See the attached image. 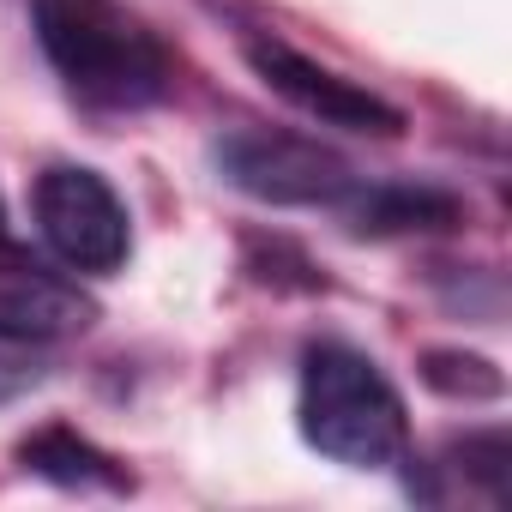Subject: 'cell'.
<instances>
[{
    "label": "cell",
    "instance_id": "ba28073f",
    "mask_svg": "<svg viewBox=\"0 0 512 512\" xmlns=\"http://www.w3.org/2000/svg\"><path fill=\"white\" fill-rule=\"evenodd\" d=\"M19 464L55 488H79V494H133V476L121 458H109L103 446H91L73 428H37L19 446Z\"/></svg>",
    "mask_w": 512,
    "mask_h": 512
},
{
    "label": "cell",
    "instance_id": "7a4b0ae2",
    "mask_svg": "<svg viewBox=\"0 0 512 512\" xmlns=\"http://www.w3.org/2000/svg\"><path fill=\"white\" fill-rule=\"evenodd\" d=\"M302 440L344 470L410 464V416L398 386L350 344H308L302 356Z\"/></svg>",
    "mask_w": 512,
    "mask_h": 512
},
{
    "label": "cell",
    "instance_id": "3957f363",
    "mask_svg": "<svg viewBox=\"0 0 512 512\" xmlns=\"http://www.w3.org/2000/svg\"><path fill=\"white\" fill-rule=\"evenodd\" d=\"M217 169L229 187H241L247 199L266 205H302V211H344L350 193L362 187V175L320 139H296V133H229L217 145Z\"/></svg>",
    "mask_w": 512,
    "mask_h": 512
},
{
    "label": "cell",
    "instance_id": "277c9868",
    "mask_svg": "<svg viewBox=\"0 0 512 512\" xmlns=\"http://www.w3.org/2000/svg\"><path fill=\"white\" fill-rule=\"evenodd\" d=\"M31 205H37V229L55 247L61 266H73L85 278H109V272L127 266L133 223H127V205L115 199V187L97 169L61 163V169L37 175Z\"/></svg>",
    "mask_w": 512,
    "mask_h": 512
},
{
    "label": "cell",
    "instance_id": "8992f818",
    "mask_svg": "<svg viewBox=\"0 0 512 512\" xmlns=\"http://www.w3.org/2000/svg\"><path fill=\"white\" fill-rule=\"evenodd\" d=\"M91 320H97V302L73 278L25 260L13 241H0V338L61 344V338H79Z\"/></svg>",
    "mask_w": 512,
    "mask_h": 512
},
{
    "label": "cell",
    "instance_id": "9c48e42d",
    "mask_svg": "<svg viewBox=\"0 0 512 512\" xmlns=\"http://www.w3.org/2000/svg\"><path fill=\"white\" fill-rule=\"evenodd\" d=\"M446 470L476 482L488 506H506L512 500V440H506V428H482V434L452 440L446 446Z\"/></svg>",
    "mask_w": 512,
    "mask_h": 512
},
{
    "label": "cell",
    "instance_id": "7c38bea8",
    "mask_svg": "<svg viewBox=\"0 0 512 512\" xmlns=\"http://www.w3.org/2000/svg\"><path fill=\"white\" fill-rule=\"evenodd\" d=\"M0 241H13V229H7V205H0Z\"/></svg>",
    "mask_w": 512,
    "mask_h": 512
},
{
    "label": "cell",
    "instance_id": "6da1fadb",
    "mask_svg": "<svg viewBox=\"0 0 512 512\" xmlns=\"http://www.w3.org/2000/svg\"><path fill=\"white\" fill-rule=\"evenodd\" d=\"M31 25L61 85L103 115H133L169 97V49L121 0H31Z\"/></svg>",
    "mask_w": 512,
    "mask_h": 512
},
{
    "label": "cell",
    "instance_id": "30bf717a",
    "mask_svg": "<svg viewBox=\"0 0 512 512\" xmlns=\"http://www.w3.org/2000/svg\"><path fill=\"white\" fill-rule=\"evenodd\" d=\"M422 380L434 392H446V398H500L506 392L500 368L482 362V356H464V350H428L422 356Z\"/></svg>",
    "mask_w": 512,
    "mask_h": 512
},
{
    "label": "cell",
    "instance_id": "52a82bcc",
    "mask_svg": "<svg viewBox=\"0 0 512 512\" xmlns=\"http://www.w3.org/2000/svg\"><path fill=\"white\" fill-rule=\"evenodd\" d=\"M458 217L464 205L428 181H362L344 205V223L356 235H434V229H452Z\"/></svg>",
    "mask_w": 512,
    "mask_h": 512
},
{
    "label": "cell",
    "instance_id": "5b68a950",
    "mask_svg": "<svg viewBox=\"0 0 512 512\" xmlns=\"http://www.w3.org/2000/svg\"><path fill=\"white\" fill-rule=\"evenodd\" d=\"M247 67L260 73L284 103H296L302 115H314L320 127H344V133H374V139H398L404 133V109H392L380 91L320 67L314 55L290 49L284 37H247Z\"/></svg>",
    "mask_w": 512,
    "mask_h": 512
},
{
    "label": "cell",
    "instance_id": "8fae6325",
    "mask_svg": "<svg viewBox=\"0 0 512 512\" xmlns=\"http://www.w3.org/2000/svg\"><path fill=\"white\" fill-rule=\"evenodd\" d=\"M43 380V362L31 356V344H13V338H0V404L31 392Z\"/></svg>",
    "mask_w": 512,
    "mask_h": 512
}]
</instances>
